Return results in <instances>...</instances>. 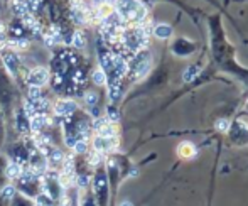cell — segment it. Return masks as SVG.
I'll return each instance as SVG.
<instances>
[{
  "instance_id": "obj_8",
  "label": "cell",
  "mask_w": 248,
  "mask_h": 206,
  "mask_svg": "<svg viewBox=\"0 0 248 206\" xmlns=\"http://www.w3.org/2000/svg\"><path fill=\"white\" fill-rule=\"evenodd\" d=\"M199 73V68L198 66H189V68L186 69V73H184V81H193L194 78H196V75Z\"/></svg>"
},
{
  "instance_id": "obj_1",
  "label": "cell",
  "mask_w": 248,
  "mask_h": 206,
  "mask_svg": "<svg viewBox=\"0 0 248 206\" xmlns=\"http://www.w3.org/2000/svg\"><path fill=\"white\" fill-rule=\"evenodd\" d=\"M115 9L118 17L128 22H142L147 16V9L139 0H117Z\"/></svg>"
},
{
  "instance_id": "obj_6",
  "label": "cell",
  "mask_w": 248,
  "mask_h": 206,
  "mask_svg": "<svg viewBox=\"0 0 248 206\" xmlns=\"http://www.w3.org/2000/svg\"><path fill=\"white\" fill-rule=\"evenodd\" d=\"M154 34H155L159 39H167V37H170V34H172V29H170V26H167V24H159V26L154 29Z\"/></svg>"
},
{
  "instance_id": "obj_4",
  "label": "cell",
  "mask_w": 248,
  "mask_h": 206,
  "mask_svg": "<svg viewBox=\"0 0 248 206\" xmlns=\"http://www.w3.org/2000/svg\"><path fill=\"white\" fill-rule=\"evenodd\" d=\"M150 69V54L149 52H145V54H142L140 58H139V61L135 63V69H134V73H135V76H144L145 73H147Z\"/></svg>"
},
{
  "instance_id": "obj_14",
  "label": "cell",
  "mask_w": 248,
  "mask_h": 206,
  "mask_svg": "<svg viewBox=\"0 0 248 206\" xmlns=\"http://www.w3.org/2000/svg\"><path fill=\"white\" fill-rule=\"evenodd\" d=\"M122 206H132L130 203H127V201H125V203H122Z\"/></svg>"
},
{
  "instance_id": "obj_9",
  "label": "cell",
  "mask_w": 248,
  "mask_h": 206,
  "mask_svg": "<svg viewBox=\"0 0 248 206\" xmlns=\"http://www.w3.org/2000/svg\"><path fill=\"white\" fill-rule=\"evenodd\" d=\"M216 127H218V130L226 132V130L230 128V122H228V120H225V118H219V120L216 122Z\"/></svg>"
},
{
  "instance_id": "obj_2",
  "label": "cell",
  "mask_w": 248,
  "mask_h": 206,
  "mask_svg": "<svg viewBox=\"0 0 248 206\" xmlns=\"http://www.w3.org/2000/svg\"><path fill=\"white\" fill-rule=\"evenodd\" d=\"M14 98H16V93H14L12 85H10L5 73L0 69V108H2L5 113H9V111L12 110Z\"/></svg>"
},
{
  "instance_id": "obj_10",
  "label": "cell",
  "mask_w": 248,
  "mask_h": 206,
  "mask_svg": "<svg viewBox=\"0 0 248 206\" xmlns=\"http://www.w3.org/2000/svg\"><path fill=\"white\" fill-rule=\"evenodd\" d=\"M5 159L3 157H0V188H2L3 184V177H5Z\"/></svg>"
},
{
  "instance_id": "obj_13",
  "label": "cell",
  "mask_w": 248,
  "mask_h": 206,
  "mask_svg": "<svg viewBox=\"0 0 248 206\" xmlns=\"http://www.w3.org/2000/svg\"><path fill=\"white\" fill-rule=\"evenodd\" d=\"M85 206H93V201H92V200H86V203H85Z\"/></svg>"
},
{
  "instance_id": "obj_11",
  "label": "cell",
  "mask_w": 248,
  "mask_h": 206,
  "mask_svg": "<svg viewBox=\"0 0 248 206\" xmlns=\"http://www.w3.org/2000/svg\"><path fill=\"white\" fill-rule=\"evenodd\" d=\"M93 78H95V81L98 83V85H103V83H105V75H103V71H96Z\"/></svg>"
},
{
  "instance_id": "obj_12",
  "label": "cell",
  "mask_w": 248,
  "mask_h": 206,
  "mask_svg": "<svg viewBox=\"0 0 248 206\" xmlns=\"http://www.w3.org/2000/svg\"><path fill=\"white\" fill-rule=\"evenodd\" d=\"M0 206H5V198H3V194H0Z\"/></svg>"
},
{
  "instance_id": "obj_3",
  "label": "cell",
  "mask_w": 248,
  "mask_h": 206,
  "mask_svg": "<svg viewBox=\"0 0 248 206\" xmlns=\"http://www.w3.org/2000/svg\"><path fill=\"white\" fill-rule=\"evenodd\" d=\"M95 193H96V198H98L100 206H105L108 188H107V179H105V174L101 173V171L96 174V177H95Z\"/></svg>"
},
{
  "instance_id": "obj_5",
  "label": "cell",
  "mask_w": 248,
  "mask_h": 206,
  "mask_svg": "<svg viewBox=\"0 0 248 206\" xmlns=\"http://www.w3.org/2000/svg\"><path fill=\"white\" fill-rule=\"evenodd\" d=\"M29 81L32 83L34 86L43 85V83L47 81V71H46V69H43V68L34 69V71L31 73V76H29Z\"/></svg>"
},
{
  "instance_id": "obj_7",
  "label": "cell",
  "mask_w": 248,
  "mask_h": 206,
  "mask_svg": "<svg viewBox=\"0 0 248 206\" xmlns=\"http://www.w3.org/2000/svg\"><path fill=\"white\" fill-rule=\"evenodd\" d=\"M10 206H34V205L29 198L22 196V194H14L12 201H10Z\"/></svg>"
},
{
  "instance_id": "obj_15",
  "label": "cell",
  "mask_w": 248,
  "mask_h": 206,
  "mask_svg": "<svg viewBox=\"0 0 248 206\" xmlns=\"http://www.w3.org/2000/svg\"><path fill=\"white\" fill-rule=\"evenodd\" d=\"M0 125H2V115H0Z\"/></svg>"
}]
</instances>
